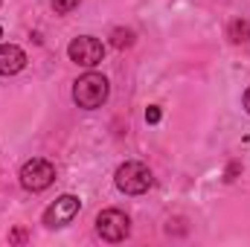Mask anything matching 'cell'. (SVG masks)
Masks as SVG:
<instances>
[{"instance_id":"cell-4","label":"cell","mask_w":250,"mask_h":247,"mask_svg":"<svg viewBox=\"0 0 250 247\" xmlns=\"http://www.w3.org/2000/svg\"><path fill=\"white\" fill-rule=\"evenodd\" d=\"M96 233H99L105 242H111V245L125 242L128 233H131V218L125 215L123 209H102V212L96 215Z\"/></svg>"},{"instance_id":"cell-3","label":"cell","mask_w":250,"mask_h":247,"mask_svg":"<svg viewBox=\"0 0 250 247\" xmlns=\"http://www.w3.org/2000/svg\"><path fill=\"white\" fill-rule=\"evenodd\" d=\"M18 178H21V186L26 192H44L47 186L56 181V166L50 160H44V157H32V160H26L21 166Z\"/></svg>"},{"instance_id":"cell-13","label":"cell","mask_w":250,"mask_h":247,"mask_svg":"<svg viewBox=\"0 0 250 247\" xmlns=\"http://www.w3.org/2000/svg\"><path fill=\"white\" fill-rule=\"evenodd\" d=\"M9 239H12V242H23V239H26V233H23V230H15Z\"/></svg>"},{"instance_id":"cell-14","label":"cell","mask_w":250,"mask_h":247,"mask_svg":"<svg viewBox=\"0 0 250 247\" xmlns=\"http://www.w3.org/2000/svg\"><path fill=\"white\" fill-rule=\"evenodd\" d=\"M245 111H248V114H250V87H248V90H245Z\"/></svg>"},{"instance_id":"cell-8","label":"cell","mask_w":250,"mask_h":247,"mask_svg":"<svg viewBox=\"0 0 250 247\" xmlns=\"http://www.w3.org/2000/svg\"><path fill=\"white\" fill-rule=\"evenodd\" d=\"M227 38L233 41V44H250V21H233L230 26H227Z\"/></svg>"},{"instance_id":"cell-2","label":"cell","mask_w":250,"mask_h":247,"mask_svg":"<svg viewBox=\"0 0 250 247\" xmlns=\"http://www.w3.org/2000/svg\"><path fill=\"white\" fill-rule=\"evenodd\" d=\"M114 181H117V189L125 192V195H143V192H148L151 184H154L151 169L146 163H140V160H125L123 166L117 169Z\"/></svg>"},{"instance_id":"cell-9","label":"cell","mask_w":250,"mask_h":247,"mask_svg":"<svg viewBox=\"0 0 250 247\" xmlns=\"http://www.w3.org/2000/svg\"><path fill=\"white\" fill-rule=\"evenodd\" d=\"M134 29H125V26H117L114 32H111V44L117 47V50H128L131 44H134Z\"/></svg>"},{"instance_id":"cell-5","label":"cell","mask_w":250,"mask_h":247,"mask_svg":"<svg viewBox=\"0 0 250 247\" xmlns=\"http://www.w3.org/2000/svg\"><path fill=\"white\" fill-rule=\"evenodd\" d=\"M67 56H70V62H76L79 67H96L105 59V44L99 38H93V35H79V38L70 41Z\"/></svg>"},{"instance_id":"cell-12","label":"cell","mask_w":250,"mask_h":247,"mask_svg":"<svg viewBox=\"0 0 250 247\" xmlns=\"http://www.w3.org/2000/svg\"><path fill=\"white\" fill-rule=\"evenodd\" d=\"M239 169H242L239 163H230V166H227V178H224V181H227V184H230V181H236V175H239Z\"/></svg>"},{"instance_id":"cell-1","label":"cell","mask_w":250,"mask_h":247,"mask_svg":"<svg viewBox=\"0 0 250 247\" xmlns=\"http://www.w3.org/2000/svg\"><path fill=\"white\" fill-rule=\"evenodd\" d=\"M111 87H108V79L102 73H84L82 79H76L73 84V102L84 111H96L105 105Z\"/></svg>"},{"instance_id":"cell-6","label":"cell","mask_w":250,"mask_h":247,"mask_svg":"<svg viewBox=\"0 0 250 247\" xmlns=\"http://www.w3.org/2000/svg\"><path fill=\"white\" fill-rule=\"evenodd\" d=\"M79 209H82V201H79L76 195H62V198H56V204H50V206L44 209V224H47L50 230L67 227V224L79 215Z\"/></svg>"},{"instance_id":"cell-7","label":"cell","mask_w":250,"mask_h":247,"mask_svg":"<svg viewBox=\"0 0 250 247\" xmlns=\"http://www.w3.org/2000/svg\"><path fill=\"white\" fill-rule=\"evenodd\" d=\"M26 67V53L18 44H0V76H15Z\"/></svg>"},{"instance_id":"cell-11","label":"cell","mask_w":250,"mask_h":247,"mask_svg":"<svg viewBox=\"0 0 250 247\" xmlns=\"http://www.w3.org/2000/svg\"><path fill=\"white\" fill-rule=\"evenodd\" d=\"M160 117H163V114H160V108H157V105H151V108L146 111V123H148V125H157V123H160Z\"/></svg>"},{"instance_id":"cell-15","label":"cell","mask_w":250,"mask_h":247,"mask_svg":"<svg viewBox=\"0 0 250 247\" xmlns=\"http://www.w3.org/2000/svg\"><path fill=\"white\" fill-rule=\"evenodd\" d=\"M0 38H3V29H0Z\"/></svg>"},{"instance_id":"cell-10","label":"cell","mask_w":250,"mask_h":247,"mask_svg":"<svg viewBox=\"0 0 250 247\" xmlns=\"http://www.w3.org/2000/svg\"><path fill=\"white\" fill-rule=\"evenodd\" d=\"M79 3L82 0H53V9H56V15H70L73 9H79Z\"/></svg>"}]
</instances>
